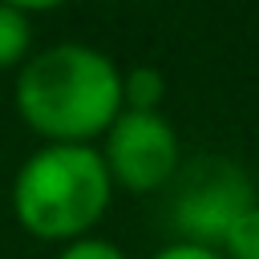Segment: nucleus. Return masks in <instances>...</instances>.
Segmentation results:
<instances>
[{
	"label": "nucleus",
	"instance_id": "f257e3e1",
	"mask_svg": "<svg viewBox=\"0 0 259 259\" xmlns=\"http://www.w3.org/2000/svg\"><path fill=\"white\" fill-rule=\"evenodd\" d=\"M12 101L45 146H93L121 113V69L93 45L61 40L16 69Z\"/></svg>",
	"mask_w": 259,
	"mask_h": 259
},
{
	"label": "nucleus",
	"instance_id": "f03ea898",
	"mask_svg": "<svg viewBox=\"0 0 259 259\" xmlns=\"http://www.w3.org/2000/svg\"><path fill=\"white\" fill-rule=\"evenodd\" d=\"M113 202V178L97 146H40L12 178L16 223L45 243H73L93 235Z\"/></svg>",
	"mask_w": 259,
	"mask_h": 259
},
{
	"label": "nucleus",
	"instance_id": "7ed1b4c3",
	"mask_svg": "<svg viewBox=\"0 0 259 259\" xmlns=\"http://www.w3.org/2000/svg\"><path fill=\"white\" fill-rule=\"evenodd\" d=\"M174 182V223L182 243L219 251L231 223L255 206V186L231 158H198L194 166L178 170Z\"/></svg>",
	"mask_w": 259,
	"mask_h": 259
},
{
	"label": "nucleus",
	"instance_id": "20e7f679",
	"mask_svg": "<svg viewBox=\"0 0 259 259\" xmlns=\"http://www.w3.org/2000/svg\"><path fill=\"white\" fill-rule=\"evenodd\" d=\"M101 162L113 186L130 194H154L170 186L182 170V146L166 113L121 109L101 138Z\"/></svg>",
	"mask_w": 259,
	"mask_h": 259
},
{
	"label": "nucleus",
	"instance_id": "39448f33",
	"mask_svg": "<svg viewBox=\"0 0 259 259\" xmlns=\"http://www.w3.org/2000/svg\"><path fill=\"white\" fill-rule=\"evenodd\" d=\"M32 57V16L20 4H0V73Z\"/></svg>",
	"mask_w": 259,
	"mask_h": 259
},
{
	"label": "nucleus",
	"instance_id": "423d86ee",
	"mask_svg": "<svg viewBox=\"0 0 259 259\" xmlns=\"http://www.w3.org/2000/svg\"><path fill=\"white\" fill-rule=\"evenodd\" d=\"M162 97H166V77L154 65H134L121 73V109L134 113H162Z\"/></svg>",
	"mask_w": 259,
	"mask_h": 259
},
{
	"label": "nucleus",
	"instance_id": "0eeeda50",
	"mask_svg": "<svg viewBox=\"0 0 259 259\" xmlns=\"http://www.w3.org/2000/svg\"><path fill=\"white\" fill-rule=\"evenodd\" d=\"M219 255L223 259H259V202L247 206L231 223V231L219 243Z\"/></svg>",
	"mask_w": 259,
	"mask_h": 259
},
{
	"label": "nucleus",
	"instance_id": "6e6552de",
	"mask_svg": "<svg viewBox=\"0 0 259 259\" xmlns=\"http://www.w3.org/2000/svg\"><path fill=\"white\" fill-rule=\"evenodd\" d=\"M53 259H125V251H121L117 243L101 239V235H85V239L65 243V247H61Z\"/></svg>",
	"mask_w": 259,
	"mask_h": 259
},
{
	"label": "nucleus",
	"instance_id": "1a4fd4ad",
	"mask_svg": "<svg viewBox=\"0 0 259 259\" xmlns=\"http://www.w3.org/2000/svg\"><path fill=\"white\" fill-rule=\"evenodd\" d=\"M150 259H223L214 247H198V243H170V247H162V251H154Z\"/></svg>",
	"mask_w": 259,
	"mask_h": 259
}]
</instances>
